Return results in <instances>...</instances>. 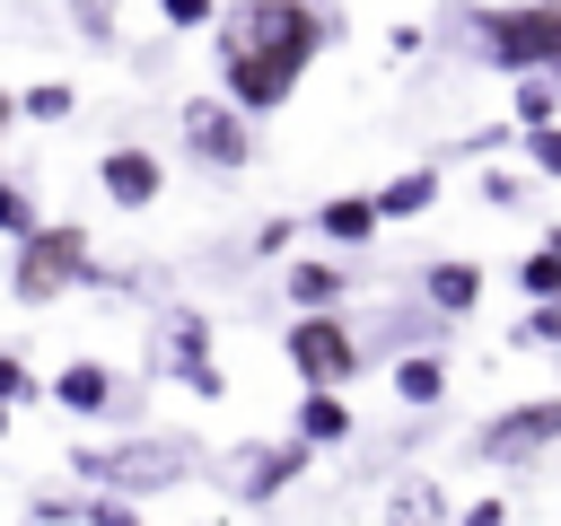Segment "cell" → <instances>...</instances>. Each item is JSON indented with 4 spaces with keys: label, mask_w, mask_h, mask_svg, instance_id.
Listing matches in <instances>:
<instances>
[{
    "label": "cell",
    "mask_w": 561,
    "mask_h": 526,
    "mask_svg": "<svg viewBox=\"0 0 561 526\" xmlns=\"http://www.w3.org/2000/svg\"><path fill=\"white\" fill-rule=\"evenodd\" d=\"M316 53H324V9H307V0H237L219 18V70L245 114L289 105V88Z\"/></svg>",
    "instance_id": "cell-1"
},
{
    "label": "cell",
    "mask_w": 561,
    "mask_h": 526,
    "mask_svg": "<svg viewBox=\"0 0 561 526\" xmlns=\"http://www.w3.org/2000/svg\"><path fill=\"white\" fill-rule=\"evenodd\" d=\"M473 35H482V61L491 70H552V88H561V0L482 9Z\"/></svg>",
    "instance_id": "cell-2"
},
{
    "label": "cell",
    "mask_w": 561,
    "mask_h": 526,
    "mask_svg": "<svg viewBox=\"0 0 561 526\" xmlns=\"http://www.w3.org/2000/svg\"><path fill=\"white\" fill-rule=\"evenodd\" d=\"M88 272V237L61 219V228H26V245H18V298H61L70 281Z\"/></svg>",
    "instance_id": "cell-3"
},
{
    "label": "cell",
    "mask_w": 561,
    "mask_h": 526,
    "mask_svg": "<svg viewBox=\"0 0 561 526\" xmlns=\"http://www.w3.org/2000/svg\"><path fill=\"white\" fill-rule=\"evenodd\" d=\"M289 368H298L307 386H342V377L359 368V342H351V324H333V316H307V324L289 333Z\"/></svg>",
    "instance_id": "cell-4"
},
{
    "label": "cell",
    "mask_w": 561,
    "mask_h": 526,
    "mask_svg": "<svg viewBox=\"0 0 561 526\" xmlns=\"http://www.w3.org/2000/svg\"><path fill=\"white\" fill-rule=\"evenodd\" d=\"M184 149L202 158V167H245L254 158V132L237 123V105H184Z\"/></svg>",
    "instance_id": "cell-5"
},
{
    "label": "cell",
    "mask_w": 561,
    "mask_h": 526,
    "mask_svg": "<svg viewBox=\"0 0 561 526\" xmlns=\"http://www.w3.org/2000/svg\"><path fill=\"white\" fill-rule=\"evenodd\" d=\"M552 438H561V395L500 412V421L482 430V456H500V465H526V456H535V447H552Z\"/></svg>",
    "instance_id": "cell-6"
},
{
    "label": "cell",
    "mask_w": 561,
    "mask_h": 526,
    "mask_svg": "<svg viewBox=\"0 0 561 526\" xmlns=\"http://www.w3.org/2000/svg\"><path fill=\"white\" fill-rule=\"evenodd\" d=\"M88 473H105L123 491H158V482H175V447H114V456H88Z\"/></svg>",
    "instance_id": "cell-7"
},
{
    "label": "cell",
    "mask_w": 561,
    "mask_h": 526,
    "mask_svg": "<svg viewBox=\"0 0 561 526\" xmlns=\"http://www.w3.org/2000/svg\"><path fill=\"white\" fill-rule=\"evenodd\" d=\"M96 175H105V193H114V202H131V210H140V202H158V158H149V149H105V167H96Z\"/></svg>",
    "instance_id": "cell-8"
},
{
    "label": "cell",
    "mask_w": 561,
    "mask_h": 526,
    "mask_svg": "<svg viewBox=\"0 0 561 526\" xmlns=\"http://www.w3.org/2000/svg\"><path fill=\"white\" fill-rule=\"evenodd\" d=\"M167 342H175V368H184V386L219 403V386H228V377H219V359L202 351V324H193V316H175V324H167Z\"/></svg>",
    "instance_id": "cell-9"
},
{
    "label": "cell",
    "mask_w": 561,
    "mask_h": 526,
    "mask_svg": "<svg viewBox=\"0 0 561 526\" xmlns=\"http://www.w3.org/2000/svg\"><path fill=\"white\" fill-rule=\"evenodd\" d=\"M342 430H351V403H342L333 386H307V403H298V438H307V447H333Z\"/></svg>",
    "instance_id": "cell-10"
},
{
    "label": "cell",
    "mask_w": 561,
    "mask_h": 526,
    "mask_svg": "<svg viewBox=\"0 0 561 526\" xmlns=\"http://www.w3.org/2000/svg\"><path fill=\"white\" fill-rule=\"evenodd\" d=\"M53 395H61L70 412H105V395H114V377H105L96 359H70V368L53 377Z\"/></svg>",
    "instance_id": "cell-11"
},
{
    "label": "cell",
    "mask_w": 561,
    "mask_h": 526,
    "mask_svg": "<svg viewBox=\"0 0 561 526\" xmlns=\"http://www.w3.org/2000/svg\"><path fill=\"white\" fill-rule=\"evenodd\" d=\"M289 473H307V438H298V447H280V456H272V447H263V456H245V500H272Z\"/></svg>",
    "instance_id": "cell-12"
},
{
    "label": "cell",
    "mask_w": 561,
    "mask_h": 526,
    "mask_svg": "<svg viewBox=\"0 0 561 526\" xmlns=\"http://www.w3.org/2000/svg\"><path fill=\"white\" fill-rule=\"evenodd\" d=\"M430 202H438V175L412 167V175H394V184L377 193V219H412V210H430Z\"/></svg>",
    "instance_id": "cell-13"
},
{
    "label": "cell",
    "mask_w": 561,
    "mask_h": 526,
    "mask_svg": "<svg viewBox=\"0 0 561 526\" xmlns=\"http://www.w3.org/2000/svg\"><path fill=\"white\" fill-rule=\"evenodd\" d=\"M342 289H351L342 263H289V298H298V307H333Z\"/></svg>",
    "instance_id": "cell-14"
},
{
    "label": "cell",
    "mask_w": 561,
    "mask_h": 526,
    "mask_svg": "<svg viewBox=\"0 0 561 526\" xmlns=\"http://www.w3.org/2000/svg\"><path fill=\"white\" fill-rule=\"evenodd\" d=\"M473 298H482V272H473V263H430V307L465 316Z\"/></svg>",
    "instance_id": "cell-15"
},
{
    "label": "cell",
    "mask_w": 561,
    "mask_h": 526,
    "mask_svg": "<svg viewBox=\"0 0 561 526\" xmlns=\"http://www.w3.org/2000/svg\"><path fill=\"white\" fill-rule=\"evenodd\" d=\"M377 228V202H324V237H342V245H359Z\"/></svg>",
    "instance_id": "cell-16"
},
{
    "label": "cell",
    "mask_w": 561,
    "mask_h": 526,
    "mask_svg": "<svg viewBox=\"0 0 561 526\" xmlns=\"http://www.w3.org/2000/svg\"><path fill=\"white\" fill-rule=\"evenodd\" d=\"M438 386H447L438 359H403V368H394V395H403V403H438Z\"/></svg>",
    "instance_id": "cell-17"
},
{
    "label": "cell",
    "mask_w": 561,
    "mask_h": 526,
    "mask_svg": "<svg viewBox=\"0 0 561 526\" xmlns=\"http://www.w3.org/2000/svg\"><path fill=\"white\" fill-rule=\"evenodd\" d=\"M517 281H526V298H561V254L543 245V254H526L517 263Z\"/></svg>",
    "instance_id": "cell-18"
},
{
    "label": "cell",
    "mask_w": 561,
    "mask_h": 526,
    "mask_svg": "<svg viewBox=\"0 0 561 526\" xmlns=\"http://www.w3.org/2000/svg\"><path fill=\"white\" fill-rule=\"evenodd\" d=\"M18 105H26V114H44V123H61V114H70V88H61V79H44V88H26Z\"/></svg>",
    "instance_id": "cell-19"
},
{
    "label": "cell",
    "mask_w": 561,
    "mask_h": 526,
    "mask_svg": "<svg viewBox=\"0 0 561 526\" xmlns=\"http://www.w3.org/2000/svg\"><path fill=\"white\" fill-rule=\"evenodd\" d=\"M517 123H526V132L552 123V79H526V88H517Z\"/></svg>",
    "instance_id": "cell-20"
},
{
    "label": "cell",
    "mask_w": 561,
    "mask_h": 526,
    "mask_svg": "<svg viewBox=\"0 0 561 526\" xmlns=\"http://www.w3.org/2000/svg\"><path fill=\"white\" fill-rule=\"evenodd\" d=\"M26 228H35V202L18 184H0V237H26Z\"/></svg>",
    "instance_id": "cell-21"
},
{
    "label": "cell",
    "mask_w": 561,
    "mask_h": 526,
    "mask_svg": "<svg viewBox=\"0 0 561 526\" xmlns=\"http://www.w3.org/2000/svg\"><path fill=\"white\" fill-rule=\"evenodd\" d=\"M517 342H561V298H543V307L526 316V333H517Z\"/></svg>",
    "instance_id": "cell-22"
},
{
    "label": "cell",
    "mask_w": 561,
    "mask_h": 526,
    "mask_svg": "<svg viewBox=\"0 0 561 526\" xmlns=\"http://www.w3.org/2000/svg\"><path fill=\"white\" fill-rule=\"evenodd\" d=\"M430 517H438V491H403L394 500V526H430Z\"/></svg>",
    "instance_id": "cell-23"
},
{
    "label": "cell",
    "mask_w": 561,
    "mask_h": 526,
    "mask_svg": "<svg viewBox=\"0 0 561 526\" xmlns=\"http://www.w3.org/2000/svg\"><path fill=\"white\" fill-rule=\"evenodd\" d=\"M526 149H535V167H543V175H561V132H552V123H535V132H526Z\"/></svg>",
    "instance_id": "cell-24"
},
{
    "label": "cell",
    "mask_w": 561,
    "mask_h": 526,
    "mask_svg": "<svg viewBox=\"0 0 561 526\" xmlns=\"http://www.w3.org/2000/svg\"><path fill=\"white\" fill-rule=\"evenodd\" d=\"M70 9H79V26H88V35H114V0H70Z\"/></svg>",
    "instance_id": "cell-25"
},
{
    "label": "cell",
    "mask_w": 561,
    "mask_h": 526,
    "mask_svg": "<svg viewBox=\"0 0 561 526\" xmlns=\"http://www.w3.org/2000/svg\"><path fill=\"white\" fill-rule=\"evenodd\" d=\"M158 9H167V26H202L210 18V0H158Z\"/></svg>",
    "instance_id": "cell-26"
},
{
    "label": "cell",
    "mask_w": 561,
    "mask_h": 526,
    "mask_svg": "<svg viewBox=\"0 0 561 526\" xmlns=\"http://www.w3.org/2000/svg\"><path fill=\"white\" fill-rule=\"evenodd\" d=\"M88 526H140V517H131L123 500H96V508H88Z\"/></svg>",
    "instance_id": "cell-27"
},
{
    "label": "cell",
    "mask_w": 561,
    "mask_h": 526,
    "mask_svg": "<svg viewBox=\"0 0 561 526\" xmlns=\"http://www.w3.org/2000/svg\"><path fill=\"white\" fill-rule=\"evenodd\" d=\"M18 395H26V368H18L9 351H0V403H18Z\"/></svg>",
    "instance_id": "cell-28"
},
{
    "label": "cell",
    "mask_w": 561,
    "mask_h": 526,
    "mask_svg": "<svg viewBox=\"0 0 561 526\" xmlns=\"http://www.w3.org/2000/svg\"><path fill=\"white\" fill-rule=\"evenodd\" d=\"M465 526H508V508H500V500H473V508H465Z\"/></svg>",
    "instance_id": "cell-29"
},
{
    "label": "cell",
    "mask_w": 561,
    "mask_h": 526,
    "mask_svg": "<svg viewBox=\"0 0 561 526\" xmlns=\"http://www.w3.org/2000/svg\"><path fill=\"white\" fill-rule=\"evenodd\" d=\"M9 114H18V96H9V88H0V132H9Z\"/></svg>",
    "instance_id": "cell-30"
},
{
    "label": "cell",
    "mask_w": 561,
    "mask_h": 526,
    "mask_svg": "<svg viewBox=\"0 0 561 526\" xmlns=\"http://www.w3.org/2000/svg\"><path fill=\"white\" fill-rule=\"evenodd\" d=\"M0 430H9V403H0Z\"/></svg>",
    "instance_id": "cell-31"
},
{
    "label": "cell",
    "mask_w": 561,
    "mask_h": 526,
    "mask_svg": "<svg viewBox=\"0 0 561 526\" xmlns=\"http://www.w3.org/2000/svg\"><path fill=\"white\" fill-rule=\"evenodd\" d=\"M552 254H561V237H552Z\"/></svg>",
    "instance_id": "cell-32"
}]
</instances>
